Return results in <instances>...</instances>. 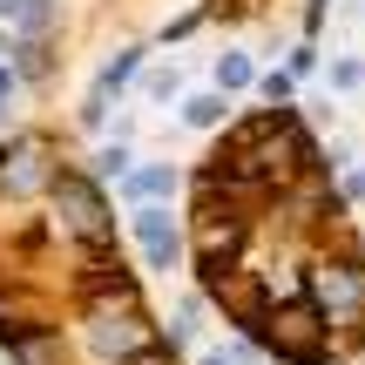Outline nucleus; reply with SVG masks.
<instances>
[{
	"label": "nucleus",
	"instance_id": "nucleus-1",
	"mask_svg": "<svg viewBox=\"0 0 365 365\" xmlns=\"http://www.w3.org/2000/svg\"><path fill=\"white\" fill-rule=\"evenodd\" d=\"M135 237H143L149 264H170L176 257V223L163 217V210H135Z\"/></svg>",
	"mask_w": 365,
	"mask_h": 365
},
{
	"label": "nucleus",
	"instance_id": "nucleus-2",
	"mask_svg": "<svg viewBox=\"0 0 365 365\" xmlns=\"http://www.w3.org/2000/svg\"><path fill=\"white\" fill-rule=\"evenodd\" d=\"M129 190H135V196H170V190H176V170H143Z\"/></svg>",
	"mask_w": 365,
	"mask_h": 365
},
{
	"label": "nucleus",
	"instance_id": "nucleus-3",
	"mask_svg": "<svg viewBox=\"0 0 365 365\" xmlns=\"http://www.w3.org/2000/svg\"><path fill=\"white\" fill-rule=\"evenodd\" d=\"M217 81H223V88H244V81H250V61H244V54H223V61H217Z\"/></svg>",
	"mask_w": 365,
	"mask_h": 365
},
{
	"label": "nucleus",
	"instance_id": "nucleus-4",
	"mask_svg": "<svg viewBox=\"0 0 365 365\" xmlns=\"http://www.w3.org/2000/svg\"><path fill=\"white\" fill-rule=\"evenodd\" d=\"M190 122H196V129L223 122V95H196V102H190Z\"/></svg>",
	"mask_w": 365,
	"mask_h": 365
},
{
	"label": "nucleus",
	"instance_id": "nucleus-5",
	"mask_svg": "<svg viewBox=\"0 0 365 365\" xmlns=\"http://www.w3.org/2000/svg\"><path fill=\"white\" fill-rule=\"evenodd\" d=\"M0 14H27V0H0Z\"/></svg>",
	"mask_w": 365,
	"mask_h": 365
},
{
	"label": "nucleus",
	"instance_id": "nucleus-6",
	"mask_svg": "<svg viewBox=\"0 0 365 365\" xmlns=\"http://www.w3.org/2000/svg\"><path fill=\"white\" fill-rule=\"evenodd\" d=\"M7 95H14V81H7V68H0V102H7Z\"/></svg>",
	"mask_w": 365,
	"mask_h": 365
}]
</instances>
